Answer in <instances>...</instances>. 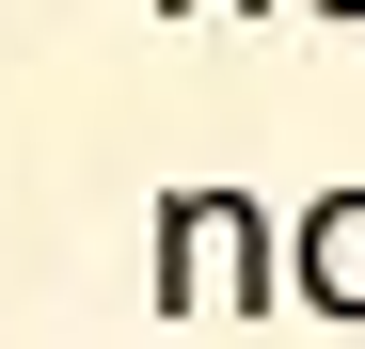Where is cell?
<instances>
[{
	"instance_id": "cell-2",
	"label": "cell",
	"mask_w": 365,
	"mask_h": 349,
	"mask_svg": "<svg viewBox=\"0 0 365 349\" xmlns=\"http://www.w3.org/2000/svg\"><path fill=\"white\" fill-rule=\"evenodd\" d=\"M286 286H302L318 318H365V191L302 207V254H286Z\"/></svg>"
},
{
	"instance_id": "cell-3",
	"label": "cell",
	"mask_w": 365,
	"mask_h": 349,
	"mask_svg": "<svg viewBox=\"0 0 365 349\" xmlns=\"http://www.w3.org/2000/svg\"><path fill=\"white\" fill-rule=\"evenodd\" d=\"M175 16H255V0H175Z\"/></svg>"
},
{
	"instance_id": "cell-1",
	"label": "cell",
	"mask_w": 365,
	"mask_h": 349,
	"mask_svg": "<svg viewBox=\"0 0 365 349\" xmlns=\"http://www.w3.org/2000/svg\"><path fill=\"white\" fill-rule=\"evenodd\" d=\"M270 286H286V254H270V222L255 207H238V191H175L159 207V302H270Z\"/></svg>"
},
{
	"instance_id": "cell-4",
	"label": "cell",
	"mask_w": 365,
	"mask_h": 349,
	"mask_svg": "<svg viewBox=\"0 0 365 349\" xmlns=\"http://www.w3.org/2000/svg\"><path fill=\"white\" fill-rule=\"evenodd\" d=\"M318 16H365V0H318Z\"/></svg>"
}]
</instances>
